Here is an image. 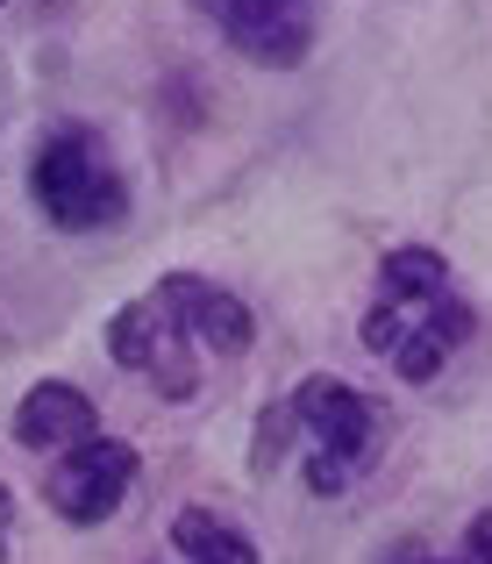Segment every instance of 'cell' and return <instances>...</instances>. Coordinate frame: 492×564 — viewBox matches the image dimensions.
<instances>
[{
  "mask_svg": "<svg viewBox=\"0 0 492 564\" xmlns=\"http://www.w3.org/2000/svg\"><path fill=\"white\" fill-rule=\"evenodd\" d=\"M393 365H400V379H414V386H428L442 372V344L428 329H407L400 336V350H393Z\"/></svg>",
  "mask_w": 492,
  "mask_h": 564,
  "instance_id": "11",
  "label": "cell"
},
{
  "mask_svg": "<svg viewBox=\"0 0 492 564\" xmlns=\"http://www.w3.org/2000/svg\"><path fill=\"white\" fill-rule=\"evenodd\" d=\"M172 551L186 557V564H258V543H250L243 529L215 522L207 508H186L172 522Z\"/></svg>",
  "mask_w": 492,
  "mask_h": 564,
  "instance_id": "6",
  "label": "cell"
},
{
  "mask_svg": "<svg viewBox=\"0 0 492 564\" xmlns=\"http://www.w3.org/2000/svg\"><path fill=\"white\" fill-rule=\"evenodd\" d=\"M442 258L436 250H422V243H407V250H393V258L379 264V286H385V301H436L442 293Z\"/></svg>",
  "mask_w": 492,
  "mask_h": 564,
  "instance_id": "7",
  "label": "cell"
},
{
  "mask_svg": "<svg viewBox=\"0 0 492 564\" xmlns=\"http://www.w3.org/2000/svg\"><path fill=\"white\" fill-rule=\"evenodd\" d=\"M464 551H471V564H492V514H479V522H471Z\"/></svg>",
  "mask_w": 492,
  "mask_h": 564,
  "instance_id": "14",
  "label": "cell"
},
{
  "mask_svg": "<svg viewBox=\"0 0 492 564\" xmlns=\"http://www.w3.org/2000/svg\"><path fill=\"white\" fill-rule=\"evenodd\" d=\"M186 329L200 336L207 350H221V358H243L250 336H258V315H250L236 293H221V286H207V279H200V293L186 301Z\"/></svg>",
  "mask_w": 492,
  "mask_h": 564,
  "instance_id": "5",
  "label": "cell"
},
{
  "mask_svg": "<svg viewBox=\"0 0 492 564\" xmlns=\"http://www.w3.org/2000/svg\"><path fill=\"white\" fill-rule=\"evenodd\" d=\"M300 436V414H293V400H272V408L258 414V436H250V471L258 479H272L278 465H286V443Z\"/></svg>",
  "mask_w": 492,
  "mask_h": 564,
  "instance_id": "9",
  "label": "cell"
},
{
  "mask_svg": "<svg viewBox=\"0 0 492 564\" xmlns=\"http://www.w3.org/2000/svg\"><path fill=\"white\" fill-rule=\"evenodd\" d=\"M428 336H436L442 350H457L471 336V307L464 301H436V322H428Z\"/></svg>",
  "mask_w": 492,
  "mask_h": 564,
  "instance_id": "13",
  "label": "cell"
},
{
  "mask_svg": "<svg viewBox=\"0 0 492 564\" xmlns=\"http://www.w3.org/2000/svg\"><path fill=\"white\" fill-rule=\"evenodd\" d=\"M364 465H371V451H315L307 457V486H315V494H342Z\"/></svg>",
  "mask_w": 492,
  "mask_h": 564,
  "instance_id": "10",
  "label": "cell"
},
{
  "mask_svg": "<svg viewBox=\"0 0 492 564\" xmlns=\"http://www.w3.org/2000/svg\"><path fill=\"white\" fill-rule=\"evenodd\" d=\"M400 336H407V322H400V301H379L364 315V350H379V358H393Z\"/></svg>",
  "mask_w": 492,
  "mask_h": 564,
  "instance_id": "12",
  "label": "cell"
},
{
  "mask_svg": "<svg viewBox=\"0 0 492 564\" xmlns=\"http://www.w3.org/2000/svg\"><path fill=\"white\" fill-rule=\"evenodd\" d=\"M151 344H157V301H129L122 315L108 322V358L122 372H143L151 365Z\"/></svg>",
  "mask_w": 492,
  "mask_h": 564,
  "instance_id": "8",
  "label": "cell"
},
{
  "mask_svg": "<svg viewBox=\"0 0 492 564\" xmlns=\"http://www.w3.org/2000/svg\"><path fill=\"white\" fill-rule=\"evenodd\" d=\"M29 186H36L43 215H51L57 229H100V221H114L122 200H129L122 180H114V165L100 158V143L86 137V129H57V137H43Z\"/></svg>",
  "mask_w": 492,
  "mask_h": 564,
  "instance_id": "1",
  "label": "cell"
},
{
  "mask_svg": "<svg viewBox=\"0 0 492 564\" xmlns=\"http://www.w3.org/2000/svg\"><path fill=\"white\" fill-rule=\"evenodd\" d=\"M293 414H300V429H315L321 451H371V408L357 386L342 379H300V393H293Z\"/></svg>",
  "mask_w": 492,
  "mask_h": 564,
  "instance_id": "4",
  "label": "cell"
},
{
  "mask_svg": "<svg viewBox=\"0 0 492 564\" xmlns=\"http://www.w3.org/2000/svg\"><path fill=\"white\" fill-rule=\"evenodd\" d=\"M129 486H136V451H129V443H114V436L72 443V451L57 457V471H51L57 514H65V522H79V529L108 522V514L122 508Z\"/></svg>",
  "mask_w": 492,
  "mask_h": 564,
  "instance_id": "2",
  "label": "cell"
},
{
  "mask_svg": "<svg viewBox=\"0 0 492 564\" xmlns=\"http://www.w3.org/2000/svg\"><path fill=\"white\" fill-rule=\"evenodd\" d=\"M86 436H100V422H94V400H86L79 386L43 379L36 393H22L14 443H29V451H72V443H86Z\"/></svg>",
  "mask_w": 492,
  "mask_h": 564,
  "instance_id": "3",
  "label": "cell"
}]
</instances>
